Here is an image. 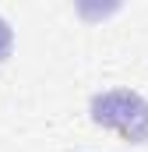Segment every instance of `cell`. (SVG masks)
Segmentation results:
<instances>
[{
    "label": "cell",
    "mask_w": 148,
    "mask_h": 152,
    "mask_svg": "<svg viewBox=\"0 0 148 152\" xmlns=\"http://www.w3.org/2000/svg\"><path fill=\"white\" fill-rule=\"evenodd\" d=\"M92 120L99 127H110L116 131L123 142H134L141 145L148 142V99L131 92V88H110V92H99L92 96Z\"/></svg>",
    "instance_id": "obj_1"
},
{
    "label": "cell",
    "mask_w": 148,
    "mask_h": 152,
    "mask_svg": "<svg viewBox=\"0 0 148 152\" xmlns=\"http://www.w3.org/2000/svg\"><path fill=\"white\" fill-rule=\"evenodd\" d=\"M11 42H14V36H11V25H7V21L0 18V60H4L7 53H11Z\"/></svg>",
    "instance_id": "obj_2"
}]
</instances>
